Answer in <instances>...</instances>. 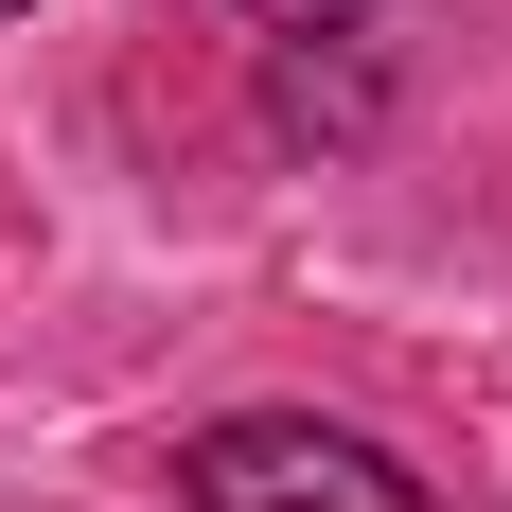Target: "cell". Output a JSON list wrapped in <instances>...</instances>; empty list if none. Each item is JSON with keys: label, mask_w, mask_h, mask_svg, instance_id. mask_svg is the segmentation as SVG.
<instances>
[{"label": "cell", "mask_w": 512, "mask_h": 512, "mask_svg": "<svg viewBox=\"0 0 512 512\" xmlns=\"http://www.w3.org/2000/svg\"><path fill=\"white\" fill-rule=\"evenodd\" d=\"M195 512H442L389 442H354V424H301V407H248V424H212L195 460Z\"/></svg>", "instance_id": "1"}, {"label": "cell", "mask_w": 512, "mask_h": 512, "mask_svg": "<svg viewBox=\"0 0 512 512\" xmlns=\"http://www.w3.org/2000/svg\"><path fill=\"white\" fill-rule=\"evenodd\" d=\"M265 18H354V0H265Z\"/></svg>", "instance_id": "2"}, {"label": "cell", "mask_w": 512, "mask_h": 512, "mask_svg": "<svg viewBox=\"0 0 512 512\" xmlns=\"http://www.w3.org/2000/svg\"><path fill=\"white\" fill-rule=\"evenodd\" d=\"M0 18H18V0H0Z\"/></svg>", "instance_id": "3"}]
</instances>
